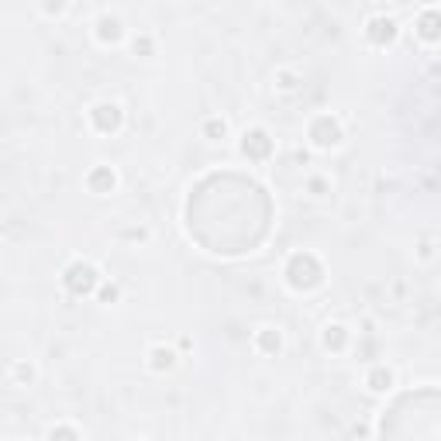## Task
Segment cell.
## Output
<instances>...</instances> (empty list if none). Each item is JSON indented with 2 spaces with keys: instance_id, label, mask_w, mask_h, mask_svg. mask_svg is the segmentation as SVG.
Wrapping results in <instances>:
<instances>
[{
  "instance_id": "7c38bea8",
  "label": "cell",
  "mask_w": 441,
  "mask_h": 441,
  "mask_svg": "<svg viewBox=\"0 0 441 441\" xmlns=\"http://www.w3.org/2000/svg\"><path fill=\"white\" fill-rule=\"evenodd\" d=\"M365 383H369V390H372V393H386V390L393 386V372H390L386 365H379V369H372V372H369V379H365Z\"/></svg>"
},
{
  "instance_id": "52a82bcc",
  "label": "cell",
  "mask_w": 441,
  "mask_h": 441,
  "mask_svg": "<svg viewBox=\"0 0 441 441\" xmlns=\"http://www.w3.org/2000/svg\"><path fill=\"white\" fill-rule=\"evenodd\" d=\"M242 152H245L252 163H265V159L272 156V138L265 135L263 128H252V131H245V138H242Z\"/></svg>"
},
{
  "instance_id": "30bf717a",
  "label": "cell",
  "mask_w": 441,
  "mask_h": 441,
  "mask_svg": "<svg viewBox=\"0 0 441 441\" xmlns=\"http://www.w3.org/2000/svg\"><path fill=\"white\" fill-rule=\"evenodd\" d=\"M114 183H117V176H114L110 166H97V169H90V176H87V186L93 193H110Z\"/></svg>"
},
{
  "instance_id": "2e32d148",
  "label": "cell",
  "mask_w": 441,
  "mask_h": 441,
  "mask_svg": "<svg viewBox=\"0 0 441 441\" xmlns=\"http://www.w3.org/2000/svg\"><path fill=\"white\" fill-rule=\"evenodd\" d=\"M203 135H207V138H210V142H221V138H224V135H228V124H224V121H221V117H210V121H207V124H203Z\"/></svg>"
},
{
  "instance_id": "8fae6325",
  "label": "cell",
  "mask_w": 441,
  "mask_h": 441,
  "mask_svg": "<svg viewBox=\"0 0 441 441\" xmlns=\"http://www.w3.org/2000/svg\"><path fill=\"white\" fill-rule=\"evenodd\" d=\"M97 38H100L103 45L121 42V21H117V17H110V14H103V17L97 21Z\"/></svg>"
},
{
  "instance_id": "5bb4252c",
  "label": "cell",
  "mask_w": 441,
  "mask_h": 441,
  "mask_svg": "<svg viewBox=\"0 0 441 441\" xmlns=\"http://www.w3.org/2000/svg\"><path fill=\"white\" fill-rule=\"evenodd\" d=\"M256 342H259V349H263L265 355H276V352H279V331H276V328H263Z\"/></svg>"
},
{
  "instance_id": "8992f818",
  "label": "cell",
  "mask_w": 441,
  "mask_h": 441,
  "mask_svg": "<svg viewBox=\"0 0 441 441\" xmlns=\"http://www.w3.org/2000/svg\"><path fill=\"white\" fill-rule=\"evenodd\" d=\"M90 121H93V128H97L100 135H114V131L121 128L124 114H121L117 103H97V107L90 110Z\"/></svg>"
},
{
  "instance_id": "d6986e66",
  "label": "cell",
  "mask_w": 441,
  "mask_h": 441,
  "mask_svg": "<svg viewBox=\"0 0 441 441\" xmlns=\"http://www.w3.org/2000/svg\"><path fill=\"white\" fill-rule=\"evenodd\" d=\"M100 300H103V303H110V300H117V286H103V293H100Z\"/></svg>"
},
{
  "instance_id": "4fadbf2b",
  "label": "cell",
  "mask_w": 441,
  "mask_h": 441,
  "mask_svg": "<svg viewBox=\"0 0 441 441\" xmlns=\"http://www.w3.org/2000/svg\"><path fill=\"white\" fill-rule=\"evenodd\" d=\"M345 342H349V331H345L342 324H331V328H324V349H335V352H342V349H345Z\"/></svg>"
},
{
  "instance_id": "ffe728a7",
  "label": "cell",
  "mask_w": 441,
  "mask_h": 441,
  "mask_svg": "<svg viewBox=\"0 0 441 441\" xmlns=\"http://www.w3.org/2000/svg\"><path fill=\"white\" fill-rule=\"evenodd\" d=\"M45 10H49V14H59V10H63V0H49Z\"/></svg>"
},
{
  "instance_id": "9a60e30c",
  "label": "cell",
  "mask_w": 441,
  "mask_h": 441,
  "mask_svg": "<svg viewBox=\"0 0 441 441\" xmlns=\"http://www.w3.org/2000/svg\"><path fill=\"white\" fill-rule=\"evenodd\" d=\"M173 362H176V355L169 352V349H152V369H156V372L173 369Z\"/></svg>"
},
{
  "instance_id": "9c48e42d",
  "label": "cell",
  "mask_w": 441,
  "mask_h": 441,
  "mask_svg": "<svg viewBox=\"0 0 441 441\" xmlns=\"http://www.w3.org/2000/svg\"><path fill=\"white\" fill-rule=\"evenodd\" d=\"M417 35L424 42H441V14L438 10H424L417 17Z\"/></svg>"
},
{
  "instance_id": "e0dca14e",
  "label": "cell",
  "mask_w": 441,
  "mask_h": 441,
  "mask_svg": "<svg viewBox=\"0 0 441 441\" xmlns=\"http://www.w3.org/2000/svg\"><path fill=\"white\" fill-rule=\"evenodd\" d=\"M138 52H142V56H152V38H145V35L135 38V56H138Z\"/></svg>"
},
{
  "instance_id": "277c9868",
  "label": "cell",
  "mask_w": 441,
  "mask_h": 441,
  "mask_svg": "<svg viewBox=\"0 0 441 441\" xmlns=\"http://www.w3.org/2000/svg\"><path fill=\"white\" fill-rule=\"evenodd\" d=\"M63 286L73 297H90L100 286V272H97V265H90V263H73L63 272Z\"/></svg>"
},
{
  "instance_id": "5b68a950",
  "label": "cell",
  "mask_w": 441,
  "mask_h": 441,
  "mask_svg": "<svg viewBox=\"0 0 441 441\" xmlns=\"http://www.w3.org/2000/svg\"><path fill=\"white\" fill-rule=\"evenodd\" d=\"M310 142L317 145V149H335L338 142H342V124L331 117V114H321V117H314L310 121Z\"/></svg>"
},
{
  "instance_id": "ba28073f",
  "label": "cell",
  "mask_w": 441,
  "mask_h": 441,
  "mask_svg": "<svg viewBox=\"0 0 441 441\" xmlns=\"http://www.w3.org/2000/svg\"><path fill=\"white\" fill-rule=\"evenodd\" d=\"M365 38H369L376 49L393 45V42H397V21H393V17H372V21L365 24Z\"/></svg>"
},
{
  "instance_id": "6da1fadb",
  "label": "cell",
  "mask_w": 441,
  "mask_h": 441,
  "mask_svg": "<svg viewBox=\"0 0 441 441\" xmlns=\"http://www.w3.org/2000/svg\"><path fill=\"white\" fill-rule=\"evenodd\" d=\"M272 228V200L242 173H210L186 197V231L214 256L256 252Z\"/></svg>"
},
{
  "instance_id": "ac0fdd59",
  "label": "cell",
  "mask_w": 441,
  "mask_h": 441,
  "mask_svg": "<svg viewBox=\"0 0 441 441\" xmlns=\"http://www.w3.org/2000/svg\"><path fill=\"white\" fill-rule=\"evenodd\" d=\"M49 438H80V431L76 428H52Z\"/></svg>"
},
{
  "instance_id": "7a4b0ae2",
  "label": "cell",
  "mask_w": 441,
  "mask_h": 441,
  "mask_svg": "<svg viewBox=\"0 0 441 441\" xmlns=\"http://www.w3.org/2000/svg\"><path fill=\"white\" fill-rule=\"evenodd\" d=\"M379 431L383 435H397V438H410V435L441 438V390L424 386V390L400 393L383 410Z\"/></svg>"
},
{
  "instance_id": "3957f363",
  "label": "cell",
  "mask_w": 441,
  "mask_h": 441,
  "mask_svg": "<svg viewBox=\"0 0 441 441\" xmlns=\"http://www.w3.org/2000/svg\"><path fill=\"white\" fill-rule=\"evenodd\" d=\"M286 283L297 290V293H310L324 283V265L317 263V256L310 252H293L290 263H286Z\"/></svg>"
}]
</instances>
